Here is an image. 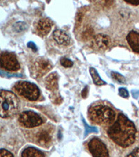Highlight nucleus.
<instances>
[{
  "instance_id": "obj_1",
  "label": "nucleus",
  "mask_w": 139,
  "mask_h": 157,
  "mask_svg": "<svg viewBox=\"0 0 139 157\" xmlns=\"http://www.w3.org/2000/svg\"><path fill=\"white\" fill-rule=\"evenodd\" d=\"M136 129L132 121L120 114L114 123L108 129V135L114 143L123 147H127L134 143Z\"/></svg>"
},
{
  "instance_id": "obj_2",
  "label": "nucleus",
  "mask_w": 139,
  "mask_h": 157,
  "mask_svg": "<svg viewBox=\"0 0 139 157\" xmlns=\"http://www.w3.org/2000/svg\"><path fill=\"white\" fill-rule=\"evenodd\" d=\"M19 108V101L16 95L6 90L0 91V117H13Z\"/></svg>"
},
{
  "instance_id": "obj_3",
  "label": "nucleus",
  "mask_w": 139,
  "mask_h": 157,
  "mask_svg": "<svg viewBox=\"0 0 139 157\" xmlns=\"http://www.w3.org/2000/svg\"><path fill=\"white\" fill-rule=\"evenodd\" d=\"M90 120L100 125H108L112 124L115 119V111L108 106L96 105L90 109Z\"/></svg>"
},
{
  "instance_id": "obj_4",
  "label": "nucleus",
  "mask_w": 139,
  "mask_h": 157,
  "mask_svg": "<svg viewBox=\"0 0 139 157\" xmlns=\"http://www.w3.org/2000/svg\"><path fill=\"white\" fill-rule=\"evenodd\" d=\"M17 94L29 101H36L39 98L40 91L36 85L27 81H19L14 86Z\"/></svg>"
},
{
  "instance_id": "obj_5",
  "label": "nucleus",
  "mask_w": 139,
  "mask_h": 157,
  "mask_svg": "<svg viewBox=\"0 0 139 157\" xmlns=\"http://www.w3.org/2000/svg\"><path fill=\"white\" fill-rule=\"evenodd\" d=\"M53 66L49 60L44 57L37 59L31 67V75L36 78H40L52 70Z\"/></svg>"
},
{
  "instance_id": "obj_6",
  "label": "nucleus",
  "mask_w": 139,
  "mask_h": 157,
  "mask_svg": "<svg viewBox=\"0 0 139 157\" xmlns=\"http://www.w3.org/2000/svg\"><path fill=\"white\" fill-rule=\"evenodd\" d=\"M19 122L26 128L37 127L42 124V120L39 115L32 111H25L20 114Z\"/></svg>"
},
{
  "instance_id": "obj_7",
  "label": "nucleus",
  "mask_w": 139,
  "mask_h": 157,
  "mask_svg": "<svg viewBox=\"0 0 139 157\" xmlns=\"http://www.w3.org/2000/svg\"><path fill=\"white\" fill-rule=\"evenodd\" d=\"M0 67L10 71H17L20 69V65L16 55L6 51L0 55Z\"/></svg>"
},
{
  "instance_id": "obj_8",
  "label": "nucleus",
  "mask_w": 139,
  "mask_h": 157,
  "mask_svg": "<svg viewBox=\"0 0 139 157\" xmlns=\"http://www.w3.org/2000/svg\"><path fill=\"white\" fill-rule=\"evenodd\" d=\"M88 149L93 157H109L106 145L98 138H93L88 143Z\"/></svg>"
},
{
  "instance_id": "obj_9",
  "label": "nucleus",
  "mask_w": 139,
  "mask_h": 157,
  "mask_svg": "<svg viewBox=\"0 0 139 157\" xmlns=\"http://www.w3.org/2000/svg\"><path fill=\"white\" fill-rule=\"evenodd\" d=\"M111 40L109 36L104 34L96 35L91 40V47L93 49L104 51L111 46Z\"/></svg>"
},
{
  "instance_id": "obj_10",
  "label": "nucleus",
  "mask_w": 139,
  "mask_h": 157,
  "mask_svg": "<svg viewBox=\"0 0 139 157\" xmlns=\"http://www.w3.org/2000/svg\"><path fill=\"white\" fill-rule=\"evenodd\" d=\"M52 27V22L48 18H42L38 22L36 32L41 36H46L50 32Z\"/></svg>"
},
{
  "instance_id": "obj_11",
  "label": "nucleus",
  "mask_w": 139,
  "mask_h": 157,
  "mask_svg": "<svg viewBox=\"0 0 139 157\" xmlns=\"http://www.w3.org/2000/svg\"><path fill=\"white\" fill-rule=\"evenodd\" d=\"M53 38L58 44L62 45H69L71 43L70 36L65 32L60 29H57L53 32Z\"/></svg>"
},
{
  "instance_id": "obj_12",
  "label": "nucleus",
  "mask_w": 139,
  "mask_h": 157,
  "mask_svg": "<svg viewBox=\"0 0 139 157\" xmlns=\"http://www.w3.org/2000/svg\"><path fill=\"white\" fill-rule=\"evenodd\" d=\"M36 141L40 145L46 147L52 141L51 133L47 130L40 131L36 136Z\"/></svg>"
},
{
  "instance_id": "obj_13",
  "label": "nucleus",
  "mask_w": 139,
  "mask_h": 157,
  "mask_svg": "<svg viewBox=\"0 0 139 157\" xmlns=\"http://www.w3.org/2000/svg\"><path fill=\"white\" fill-rule=\"evenodd\" d=\"M127 40L133 51L139 53V32H130L127 36Z\"/></svg>"
},
{
  "instance_id": "obj_14",
  "label": "nucleus",
  "mask_w": 139,
  "mask_h": 157,
  "mask_svg": "<svg viewBox=\"0 0 139 157\" xmlns=\"http://www.w3.org/2000/svg\"><path fill=\"white\" fill-rule=\"evenodd\" d=\"M58 81H59L58 74L57 73H52L45 79V87L48 90L54 92L58 89Z\"/></svg>"
},
{
  "instance_id": "obj_15",
  "label": "nucleus",
  "mask_w": 139,
  "mask_h": 157,
  "mask_svg": "<svg viewBox=\"0 0 139 157\" xmlns=\"http://www.w3.org/2000/svg\"><path fill=\"white\" fill-rule=\"evenodd\" d=\"M22 157H45V154L34 147H27L22 151Z\"/></svg>"
},
{
  "instance_id": "obj_16",
  "label": "nucleus",
  "mask_w": 139,
  "mask_h": 157,
  "mask_svg": "<svg viewBox=\"0 0 139 157\" xmlns=\"http://www.w3.org/2000/svg\"><path fill=\"white\" fill-rule=\"evenodd\" d=\"M89 71H90V75H91V77L93 78V82H94L95 85H106V82H104V81L101 79V78L100 77L99 74H98L97 71L94 69V68L90 67L89 69Z\"/></svg>"
},
{
  "instance_id": "obj_17",
  "label": "nucleus",
  "mask_w": 139,
  "mask_h": 157,
  "mask_svg": "<svg viewBox=\"0 0 139 157\" xmlns=\"http://www.w3.org/2000/svg\"><path fill=\"white\" fill-rule=\"evenodd\" d=\"M93 34H94V31L91 27H86L83 29L82 38L83 40H91L93 39Z\"/></svg>"
},
{
  "instance_id": "obj_18",
  "label": "nucleus",
  "mask_w": 139,
  "mask_h": 157,
  "mask_svg": "<svg viewBox=\"0 0 139 157\" xmlns=\"http://www.w3.org/2000/svg\"><path fill=\"white\" fill-rule=\"evenodd\" d=\"M84 11L82 9L80 11L77 13V16H76V24H75V29H78L79 28L81 24H82L83 17H84Z\"/></svg>"
},
{
  "instance_id": "obj_19",
  "label": "nucleus",
  "mask_w": 139,
  "mask_h": 157,
  "mask_svg": "<svg viewBox=\"0 0 139 157\" xmlns=\"http://www.w3.org/2000/svg\"><path fill=\"white\" fill-rule=\"evenodd\" d=\"M111 77L113 79L117 81L118 82L120 83H125V78L123 75H121L120 73L117 72H111Z\"/></svg>"
},
{
  "instance_id": "obj_20",
  "label": "nucleus",
  "mask_w": 139,
  "mask_h": 157,
  "mask_svg": "<svg viewBox=\"0 0 139 157\" xmlns=\"http://www.w3.org/2000/svg\"><path fill=\"white\" fill-rule=\"evenodd\" d=\"M13 28L16 32H22V31H24V29H26L27 25L25 24L24 22H19L14 25Z\"/></svg>"
},
{
  "instance_id": "obj_21",
  "label": "nucleus",
  "mask_w": 139,
  "mask_h": 157,
  "mask_svg": "<svg viewBox=\"0 0 139 157\" xmlns=\"http://www.w3.org/2000/svg\"><path fill=\"white\" fill-rule=\"evenodd\" d=\"M83 123H84V126H85V133H84V136H88V133H97V128L95 127H92V126H88L86 123L85 122L84 120H83Z\"/></svg>"
},
{
  "instance_id": "obj_22",
  "label": "nucleus",
  "mask_w": 139,
  "mask_h": 157,
  "mask_svg": "<svg viewBox=\"0 0 139 157\" xmlns=\"http://www.w3.org/2000/svg\"><path fill=\"white\" fill-rule=\"evenodd\" d=\"M60 64H61V65L64 66V67L65 68H70L72 67L73 62L70 59L64 57L60 59Z\"/></svg>"
},
{
  "instance_id": "obj_23",
  "label": "nucleus",
  "mask_w": 139,
  "mask_h": 157,
  "mask_svg": "<svg viewBox=\"0 0 139 157\" xmlns=\"http://www.w3.org/2000/svg\"><path fill=\"white\" fill-rule=\"evenodd\" d=\"M0 75L2 77H6V78H11V77H22V74H18V73H16V74H13V73H9L6 72H4L3 71L0 70Z\"/></svg>"
},
{
  "instance_id": "obj_24",
  "label": "nucleus",
  "mask_w": 139,
  "mask_h": 157,
  "mask_svg": "<svg viewBox=\"0 0 139 157\" xmlns=\"http://www.w3.org/2000/svg\"><path fill=\"white\" fill-rule=\"evenodd\" d=\"M0 157H14L13 155L8 150L4 149H0Z\"/></svg>"
},
{
  "instance_id": "obj_25",
  "label": "nucleus",
  "mask_w": 139,
  "mask_h": 157,
  "mask_svg": "<svg viewBox=\"0 0 139 157\" xmlns=\"http://www.w3.org/2000/svg\"><path fill=\"white\" fill-rule=\"evenodd\" d=\"M119 94L123 98H128L129 93L125 88H120L119 89Z\"/></svg>"
},
{
  "instance_id": "obj_26",
  "label": "nucleus",
  "mask_w": 139,
  "mask_h": 157,
  "mask_svg": "<svg viewBox=\"0 0 139 157\" xmlns=\"http://www.w3.org/2000/svg\"><path fill=\"white\" fill-rule=\"evenodd\" d=\"M127 157H139V148L136 149Z\"/></svg>"
},
{
  "instance_id": "obj_27",
  "label": "nucleus",
  "mask_w": 139,
  "mask_h": 157,
  "mask_svg": "<svg viewBox=\"0 0 139 157\" xmlns=\"http://www.w3.org/2000/svg\"><path fill=\"white\" fill-rule=\"evenodd\" d=\"M125 1L127 4L134 5V6H138V5H139V0H125Z\"/></svg>"
},
{
  "instance_id": "obj_28",
  "label": "nucleus",
  "mask_w": 139,
  "mask_h": 157,
  "mask_svg": "<svg viewBox=\"0 0 139 157\" xmlns=\"http://www.w3.org/2000/svg\"><path fill=\"white\" fill-rule=\"evenodd\" d=\"M27 45H28V47L30 48H31L33 50H34V52H36V51H37L38 49H37V48H36V44H35L34 43H33V42H29V43H28Z\"/></svg>"
},
{
  "instance_id": "obj_29",
  "label": "nucleus",
  "mask_w": 139,
  "mask_h": 157,
  "mask_svg": "<svg viewBox=\"0 0 139 157\" xmlns=\"http://www.w3.org/2000/svg\"><path fill=\"white\" fill-rule=\"evenodd\" d=\"M88 92V87H86L84 89H83V90L82 91V95L83 98H86V97H87Z\"/></svg>"
},
{
  "instance_id": "obj_30",
  "label": "nucleus",
  "mask_w": 139,
  "mask_h": 157,
  "mask_svg": "<svg viewBox=\"0 0 139 157\" xmlns=\"http://www.w3.org/2000/svg\"><path fill=\"white\" fill-rule=\"evenodd\" d=\"M131 94H132L133 97L134 98H137L139 96V91L138 90H133L131 92Z\"/></svg>"
}]
</instances>
